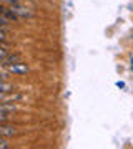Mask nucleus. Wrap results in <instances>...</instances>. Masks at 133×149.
I'll return each instance as SVG.
<instances>
[{
    "instance_id": "nucleus-7",
    "label": "nucleus",
    "mask_w": 133,
    "mask_h": 149,
    "mask_svg": "<svg viewBox=\"0 0 133 149\" xmlns=\"http://www.w3.org/2000/svg\"><path fill=\"white\" fill-rule=\"evenodd\" d=\"M0 148L2 149L8 148V141H7V138H4V136H2V139H0Z\"/></svg>"
},
{
    "instance_id": "nucleus-4",
    "label": "nucleus",
    "mask_w": 133,
    "mask_h": 149,
    "mask_svg": "<svg viewBox=\"0 0 133 149\" xmlns=\"http://www.w3.org/2000/svg\"><path fill=\"white\" fill-rule=\"evenodd\" d=\"M20 53H10L8 55V56H7L5 60H2V66H4V68H7V66H8V65H13V63H18V61H20Z\"/></svg>"
},
{
    "instance_id": "nucleus-3",
    "label": "nucleus",
    "mask_w": 133,
    "mask_h": 149,
    "mask_svg": "<svg viewBox=\"0 0 133 149\" xmlns=\"http://www.w3.org/2000/svg\"><path fill=\"white\" fill-rule=\"evenodd\" d=\"M2 15L5 17L8 22H12V23H13V22H20V17L17 15V13L12 10L10 7H5V3L2 5Z\"/></svg>"
},
{
    "instance_id": "nucleus-2",
    "label": "nucleus",
    "mask_w": 133,
    "mask_h": 149,
    "mask_svg": "<svg viewBox=\"0 0 133 149\" xmlns=\"http://www.w3.org/2000/svg\"><path fill=\"white\" fill-rule=\"evenodd\" d=\"M10 8L15 12V13L20 17V18H30V17H33L32 10H28L27 7H22L20 3H18V5H10Z\"/></svg>"
},
{
    "instance_id": "nucleus-8",
    "label": "nucleus",
    "mask_w": 133,
    "mask_h": 149,
    "mask_svg": "<svg viewBox=\"0 0 133 149\" xmlns=\"http://www.w3.org/2000/svg\"><path fill=\"white\" fill-rule=\"evenodd\" d=\"M4 3H8V5H18L20 3V0H2Z\"/></svg>"
},
{
    "instance_id": "nucleus-5",
    "label": "nucleus",
    "mask_w": 133,
    "mask_h": 149,
    "mask_svg": "<svg viewBox=\"0 0 133 149\" xmlns=\"http://www.w3.org/2000/svg\"><path fill=\"white\" fill-rule=\"evenodd\" d=\"M0 134L4 136V138H8V136H15L17 134V129L12 128V126H5V123L0 126Z\"/></svg>"
},
{
    "instance_id": "nucleus-6",
    "label": "nucleus",
    "mask_w": 133,
    "mask_h": 149,
    "mask_svg": "<svg viewBox=\"0 0 133 149\" xmlns=\"http://www.w3.org/2000/svg\"><path fill=\"white\" fill-rule=\"evenodd\" d=\"M13 90V85H8L7 81H2V88H0V91H2V95H5V93H8V91Z\"/></svg>"
},
{
    "instance_id": "nucleus-1",
    "label": "nucleus",
    "mask_w": 133,
    "mask_h": 149,
    "mask_svg": "<svg viewBox=\"0 0 133 149\" xmlns=\"http://www.w3.org/2000/svg\"><path fill=\"white\" fill-rule=\"evenodd\" d=\"M7 70H8V73H12V74H25V73H28V65H25V63H13V65H8L7 66Z\"/></svg>"
},
{
    "instance_id": "nucleus-10",
    "label": "nucleus",
    "mask_w": 133,
    "mask_h": 149,
    "mask_svg": "<svg viewBox=\"0 0 133 149\" xmlns=\"http://www.w3.org/2000/svg\"><path fill=\"white\" fill-rule=\"evenodd\" d=\"M130 61H132V65H130V68H132V71H133V58L130 60Z\"/></svg>"
},
{
    "instance_id": "nucleus-9",
    "label": "nucleus",
    "mask_w": 133,
    "mask_h": 149,
    "mask_svg": "<svg viewBox=\"0 0 133 149\" xmlns=\"http://www.w3.org/2000/svg\"><path fill=\"white\" fill-rule=\"evenodd\" d=\"M117 86L118 88H125V83L123 81H117Z\"/></svg>"
}]
</instances>
